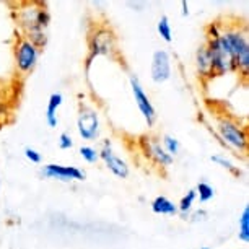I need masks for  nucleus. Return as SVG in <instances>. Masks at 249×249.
<instances>
[{
	"mask_svg": "<svg viewBox=\"0 0 249 249\" xmlns=\"http://www.w3.org/2000/svg\"><path fill=\"white\" fill-rule=\"evenodd\" d=\"M218 139L227 148L238 153L248 152V130L243 124L230 116H222L217 121Z\"/></svg>",
	"mask_w": 249,
	"mask_h": 249,
	"instance_id": "1",
	"label": "nucleus"
},
{
	"mask_svg": "<svg viewBox=\"0 0 249 249\" xmlns=\"http://www.w3.org/2000/svg\"><path fill=\"white\" fill-rule=\"evenodd\" d=\"M80 157L85 160L87 163H98L100 161V153H98V150L95 147H90V145H83L82 148L78 150Z\"/></svg>",
	"mask_w": 249,
	"mask_h": 249,
	"instance_id": "21",
	"label": "nucleus"
},
{
	"mask_svg": "<svg viewBox=\"0 0 249 249\" xmlns=\"http://www.w3.org/2000/svg\"><path fill=\"white\" fill-rule=\"evenodd\" d=\"M171 57L166 51L158 49L152 55V64H150V77L155 83H164L171 78Z\"/></svg>",
	"mask_w": 249,
	"mask_h": 249,
	"instance_id": "12",
	"label": "nucleus"
},
{
	"mask_svg": "<svg viewBox=\"0 0 249 249\" xmlns=\"http://www.w3.org/2000/svg\"><path fill=\"white\" fill-rule=\"evenodd\" d=\"M196 194L202 204H205V202L212 200L215 197V189L209 184V182H199L196 187Z\"/></svg>",
	"mask_w": 249,
	"mask_h": 249,
	"instance_id": "20",
	"label": "nucleus"
},
{
	"mask_svg": "<svg viewBox=\"0 0 249 249\" xmlns=\"http://www.w3.org/2000/svg\"><path fill=\"white\" fill-rule=\"evenodd\" d=\"M62 101L64 98L60 93H53L49 96V101H48V109H46V122H48L49 127H57L59 124V117H57V109L62 106Z\"/></svg>",
	"mask_w": 249,
	"mask_h": 249,
	"instance_id": "14",
	"label": "nucleus"
},
{
	"mask_svg": "<svg viewBox=\"0 0 249 249\" xmlns=\"http://www.w3.org/2000/svg\"><path fill=\"white\" fill-rule=\"evenodd\" d=\"M181 7H182V15H184V17L189 15V7H187L186 0H182V2H181Z\"/></svg>",
	"mask_w": 249,
	"mask_h": 249,
	"instance_id": "27",
	"label": "nucleus"
},
{
	"mask_svg": "<svg viewBox=\"0 0 249 249\" xmlns=\"http://www.w3.org/2000/svg\"><path fill=\"white\" fill-rule=\"evenodd\" d=\"M13 55H15L17 70L23 75L30 73L35 70L39 60V49L35 44L30 43L25 36L17 37L15 46H13Z\"/></svg>",
	"mask_w": 249,
	"mask_h": 249,
	"instance_id": "5",
	"label": "nucleus"
},
{
	"mask_svg": "<svg viewBox=\"0 0 249 249\" xmlns=\"http://www.w3.org/2000/svg\"><path fill=\"white\" fill-rule=\"evenodd\" d=\"M238 225H239V231H238L239 241L248 243L249 241V207L248 205L243 209V213L239 217Z\"/></svg>",
	"mask_w": 249,
	"mask_h": 249,
	"instance_id": "17",
	"label": "nucleus"
},
{
	"mask_svg": "<svg viewBox=\"0 0 249 249\" xmlns=\"http://www.w3.org/2000/svg\"><path fill=\"white\" fill-rule=\"evenodd\" d=\"M157 30H158V35L161 36V39L164 41V43H171L173 41V28H171L170 18L164 17V15L160 18Z\"/></svg>",
	"mask_w": 249,
	"mask_h": 249,
	"instance_id": "18",
	"label": "nucleus"
},
{
	"mask_svg": "<svg viewBox=\"0 0 249 249\" xmlns=\"http://www.w3.org/2000/svg\"><path fill=\"white\" fill-rule=\"evenodd\" d=\"M77 130L80 137L83 140H88V142H93V140L100 137L101 122H100V116H98V111L88 106L80 107L77 117Z\"/></svg>",
	"mask_w": 249,
	"mask_h": 249,
	"instance_id": "7",
	"label": "nucleus"
},
{
	"mask_svg": "<svg viewBox=\"0 0 249 249\" xmlns=\"http://www.w3.org/2000/svg\"><path fill=\"white\" fill-rule=\"evenodd\" d=\"M222 30H223V26L220 25V23H210V25L207 26V41H212L220 37Z\"/></svg>",
	"mask_w": 249,
	"mask_h": 249,
	"instance_id": "23",
	"label": "nucleus"
},
{
	"mask_svg": "<svg viewBox=\"0 0 249 249\" xmlns=\"http://www.w3.org/2000/svg\"><path fill=\"white\" fill-rule=\"evenodd\" d=\"M44 8L46 5H43L41 2H21L17 7V10L13 12V17H15L17 25L20 26V30L25 35L28 31L35 30V28H39V15Z\"/></svg>",
	"mask_w": 249,
	"mask_h": 249,
	"instance_id": "6",
	"label": "nucleus"
},
{
	"mask_svg": "<svg viewBox=\"0 0 249 249\" xmlns=\"http://www.w3.org/2000/svg\"><path fill=\"white\" fill-rule=\"evenodd\" d=\"M98 153H100V160H103L106 168L114 176L121 178V179H125L129 176V164L114 153L109 140H103V147L101 150H98Z\"/></svg>",
	"mask_w": 249,
	"mask_h": 249,
	"instance_id": "11",
	"label": "nucleus"
},
{
	"mask_svg": "<svg viewBox=\"0 0 249 249\" xmlns=\"http://www.w3.org/2000/svg\"><path fill=\"white\" fill-rule=\"evenodd\" d=\"M161 145L164 148V152H166L170 157L175 158L178 153H179L181 150V143L179 140L176 137H173V135H163V140H161Z\"/></svg>",
	"mask_w": 249,
	"mask_h": 249,
	"instance_id": "19",
	"label": "nucleus"
},
{
	"mask_svg": "<svg viewBox=\"0 0 249 249\" xmlns=\"http://www.w3.org/2000/svg\"><path fill=\"white\" fill-rule=\"evenodd\" d=\"M200 249H210L209 246H204V248H200Z\"/></svg>",
	"mask_w": 249,
	"mask_h": 249,
	"instance_id": "29",
	"label": "nucleus"
},
{
	"mask_svg": "<svg viewBox=\"0 0 249 249\" xmlns=\"http://www.w3.org/2000/svg\"><path fill=\"white\" fill-rule=\"evenodd\" d=\"M196 67H197V73L202 80H212L213 75V69H212V60H210V54L207 46H200L196 53Z\"/></svg>",
	"mask_w": 249,
	"mask_h": 249,
	"instance_id": "13",
	"label": "nucleus"
},
{
	"mask_svg": "<svg viewBox=\"0 0 249 249\" xmlns=\"http://www.w3.org/2000/svg\"><path fill=\"white\" fill-rule=\"evenodd\" d=\"M205 46H207V49H209L215 77H222V75L236 72L233 51L230 48L228 41L223 37V35H220V37H217V39L207 41Z\"/></svg>",
	"mask_w": 249,
	"mask_h": 249,
	"instance_id": "2",
	"label": "nucleus"
},
{
	"mask_svg": "<svg viewBox=\"0 0 249 249\" xmlns=\"http://www.w3.org/2000/svg\"><path fill=\"white\" fill-rule=\"evenodd\" d=\"M139 147H140V150H142V153L145 155V157L160 168H168V166H171L173 161H175V158L170 157V155L164 152L161 142L155 137H150V135H143V137H140Z\"/></svg>",
	"mask_w": 249,
	"mask_h": 249,
	"instance_id": "8",
	"label": "nucleus"
},
{
	"mask_svg": "<svg viewBox=\"0 0 249 249\" xmlns=\"http://www.w3.org/2000/svg\"><path fill=\"white\" fill-rule=\"evenodd\" d=\"M73 147V140L70 137V134L62 132L59 135V148L60 150H70Z\"/></svg>",
	"mask_w": 249,
	"mask_h": 249,
	"instance_id": "24",
	"label": "nucleus"
},
{
	"mask_svg": "<svg viewBox=\"0 0 249 249\" xmlns=\"http://www.w3.org/2000/svg\"><path fill=\"white\" fill-rule=\"evenodd\" d=\"M25 157L30 160L31 163H41L43 161V155H41L37 150H35V148H31V147H26L25 148Z\"/></svg>",
	"mask_w": 249,
	"mask_h": 249,
	"instance_id": "25",
	"label": "nucleus"
},
{
	"mask_svg": "<svg viewBox=\"0 0 249 249\" xmlns=\"http://www.w3.org/2000/svg\"><path fill=\"white\" fill-rule=\"evenodd\" d=\"M189 218H191V222L192 223H197V222H204V220L207 218V212L204 209H200V210H196L194 213L189 215Z\"/></svg>",
	"mask_w": 249,
	"mask_h": 249,
	"instance_id": "26",
	"label": "nucleus"
},
{
	"mask_svg": "<svg viewBox=\"0 0 249 249\" xmlns=\"http://www.w3.org/2000/svg\"><path fill=\"white\" fill-rule=\"evenodd\" d=\"M222 35L228 41L230 48L233 51L236 72L241 73L243 77H246L249 72V43L246 31L241 30V26H228L223 28Z\"/></svg>",
	"mask_w": 249,
	"mask_h": 249,
	"instance_id": "3",
	"label": "nucleus"
},
{
	"mask_svg": "<svg viewBox=\"0 0 249 249\" xmlns=\"http://www.w3.org/2000/svg\"><path fill=\"white\" fill-rule=\"evenodd\" d=\"M88 46H90V57H88V60H87V67H90L91 60L95 57H98V55L114 57V55L117 54L116 36L107 26H96L90 35Z\"/></svg>",
	"mask_w": 249,
	"mask_h": 249,
	"instance_id": "4",
	"label": "nucleus"
},
{
	"mask_svg": "<svg viewBox=\"0 0 249 249\" xmlns=\"http://www.w3.org/2000/svg\"><path fill=\"white\" fill-rule=\"evenodd\" d=\"M130 88H132L134 101H135V105H137L139 111L142 112V116H143L145 122L148 124V127H152L155 124V121H157V111H155L148 95L145 93L142 83L139 82V78L135 77V75H130Z\"/></svg>",
	"mask_w": 249,
	"mask_h": 249,
	"instance_id": "9",
	"label": "nucleus"
},
{
	"mask_svg": "<svg viewBox=\"0 0 249 249\" xmlns=\"http://www.w3.org/2000/svg\"><path fill=\"white\" fill-rule=\"evenodd\" d=\"M152 210L158 215H168V217H175V215H178V205L164 196L155 197L152 202Z\"/></svg>",
	"mask_w": 249,
	"mask_h": 249,
	"instance_id": "15",
	"label": "nucleus"
},
{
	"mask_svg": "<svg viewBox=\"0 0 249 249\" xmlns=\"http://www.w3.org/2000/svg\"><path fill=\"white\" fill-rule=\"evenodd\" d=\"M41 175L48 179H55L60 182H72V181H85L87 173L77 166H64V164H46L41 170Z\"/></svg>",
	"mask_w": 249,
	"mask_h": 249,
	"instance_id": "10",
	"label": "nucleus"
},
{
	"mask_svg": "<svg viewBox=\"0 0 249 249\" xmlns=\"http://www.w3.org/2000/svg\"><path fill=\"white\" fill-rule=\"evenodd\" d=\"M210 160H212L213 163H217V164H220L222 168H225L227 171H230V173H233V175H239V170L236 166L233 164V161L230 158H227L225 155H212L210 157Z\"/></svg>",
	"mask_w": 249,
	"mask_h": 249,
	"instance_id": "22",
	"label": "nucleus"
},
{
	"mask_svg": "<svg viewBox=\"0 0 249 249\" xmlns=\"http://www.w3.org/2000/svg\"><path fill=\"white\" fill-rule=\"evenodd\" d=\"M2 101H5V100H3V96H2V93H0V103H2Z\"/></svg>",
	"mask_w": 249,
	"mask_h": 249,
	"instance_id": "28",
	"label": "nucleus"
},
{
	"mask_svg": "<svg viewBox=\"0 0 249 249\" xmlns=\"http://www.w3.org/2000/svg\"><path fill=\"white\" fill-rule=\"evenodd\" d=\"M196 199H197L196 189H191V191H187V194H186V196H182L181 202L178 204V213H179L184 220L189 218L191 210H192V205H194Z\"/></svg>",
	"mask_w": 249,
	"mask_h": 249,
	"instance_id": "16",
	"label": "nucleus"
}]
</instances>
